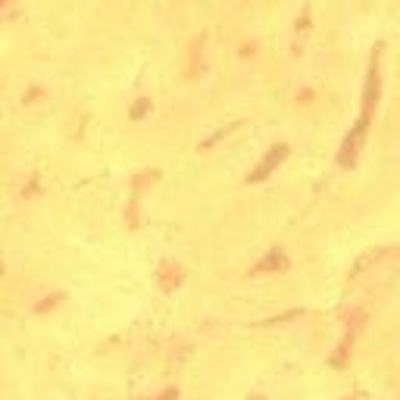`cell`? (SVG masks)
Instances as JSON below:
<instances>
[{
  "label": "cell",
  "mask_w": 400,
  "mask_h": 400,
  "mask_svg": "<svg viewBox=\"0 0 400 400\" xmlns=\"http://www.w3.org/2000/svg\"><path fill=\"white\" fill-rule=\"evenodd\" d=\"M285 156H288V144H275V147H272L269 154H266L263 160H260L257 169H253L251 176H247V182H263V178H269L272 172L278 169V166L285 163Z\"/></svg>",
  "instance_id": "cell-1"
},
{
  "label": "cell",
  "mask_w": 400,
  "mask_h": 400,
  "mask_svg": "<svg viewBox=\"0 0 400 400\" xmlns=\"http://www.w3.org/2000/svg\"><path fill=\"white\" fill-rule=\"evenodd\" d=\"M272 269H275V272L288 269V257L282 251H272L266 260H260V263L253 266V275H260V272H272Z\"/></svg>",
  "instance_id": "cell-2"
},
{
  "label": "cell",
  "mask_w": 400,
  "mask_h": 400,
  "mask_svg": "<svg viewBox=\"0 0 400 400\" xmlns=\"http://www.w3.org/2000/svg\"><path fill=\"white\" fill-rule=\"evenodd\" d=\"M385 253H388V251H369V253H363V257H359L357 263H353L350 278H359V275H363V272H366V269H372V266L379 263V260L385 257Z\"/></svg>",
  "instance_id": "cell-3"
},
{
  "label": "cell",
  "mask_w": 400,
  "mask_h": 400,
  "mask_svg": "<svg viewBox=\"0 0 400 400\" xmlns=\"http://www.w3.org/2000/svg\"><path fill=\"white\" fill-rule=\"evenodd\" d=\"M147 107H150V101H141V103L135 107V113H131V116H135V119H141V116L147 113Z\"/></svg>",
  "instance_id": "cell-4"
},
{
  "label": "cell",
  "mask_w": 400,
  "mask_h": 400,
  "mask_svg": "<svg viewBox=\"0 0 400 400\" xmlns=\"http://www.w3.org/2000/svg\"><path fill=\"white\" fill-rule=\"evenodd\" d=\"M344 400H369V397H366V394H363V391H353V394H347Z\"/></svg>",
  "instance_id": "cell-5"
},
{
  "label": "cell",
  "mask_w": 400,
  "mask_h": 400,
  "mask_svg": "<svg viewBox=\"0 0 400 400\" xmlns=\"http://www.w3.org/2000/svg\"><path fill=\"white\" fill-rule=\"evenodd\" d=\"M247 400H266V397H263V394H253V397H247Z\"/></svg>",
  "instance_id": "cell-6"
}]
</instances>
